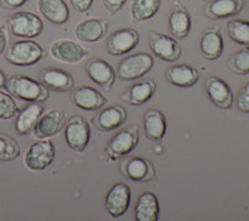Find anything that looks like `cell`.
Listing matches in <instances>:
<instances>
[{"label": "cell", "mask_w": 249, "mask_h": 221, "mask_svg": "<svg viewBox=\"0 0 249 221\" xmlns=\"http://www.w3.org/2000/svg\"><path fill=\"white\" fill-rule=\"evenodd\" d=\"M4 87L10 95L28 102H44L49 97V90L43 83L24 75L8 79Z\"/></svg>", "instance_id": "cell-1"}, {"label": "cell", "mask_w": 249, "mask_h": 221, "mask_svg": "<svg viewBox=\"0 0 249 221\" xmlns=\"http://www.w3.org/2000/svg\"><path fill=\"white\" fill-rule=\"evenodd\" d=\"M155 60L147 52H137L127 56L117 66L116 77L120 81H135L152 70Z\"/></svg>", "instance_id": "cell-2"}, {"label": "cell", "mask_w": 249, "mask_h": 221, "mask_svg": "<svg viewBox=\"0 0 249 221\" xmlns=\"http://www.w3.org/2000/svg\"><path fill=\"white\" fill-rule=\"evenodd\" d=\"M56 157V149L50 139H40L29 147L25 154V167L31 172H43L50 167Z\"/></svg>", "instance_id": "cell-3"}, {"label": "cell", "mask_w": 249, "mask_h": 221, "mask_svg": "<svg viewBox=\"0 0 249 221\" xmlns=\"http://www.w3.org/2000/svg\"><path fill=\"white\" fill-rule=\"evenodd\" d=\"M43 47L31 40H20L6 51V61L15 66H31L43 59Z\"/></svg>", "instance_id": "cell-4"}, {"label": "cell", "mask_w": 249, "mask_h": 221, "mask_svg": "<svg viewBox=\"0 0 249 221\" xmlns=\"http://www.w3.org/2000/svg\"><path fill=\"white\" fill-rule=\"evenodd\" d=\"M9 30L13 35L24 39H33L41 34L43 20L36 14L29 12H18L8 17Z\"/></svg>", "instance_id": "cell-5"}, {"label": "cell", "mask_w": 249, "mask_h": 221, "mask_svg": "<svg viewBox=\"0 0 249 221\" xmlns=\"http://www.w3.org/2000/svg\"><path fill=\"white\" fill-rule=\"evenodd\" d=\"M65 141L71 150L84 153L90 142V125L82 116H72L65 123Z\"/></svg>", "instance_id": "cell-6"}, {"label": "cell", "mask_w": 249, "mask_h": 221, "mask_svg": "<svg viewBox=\"0 0 249 221\" xmlns=\"http://www.w3.org/2000/svg\"><path fill=\"white\" fill-rule=\"evenodd\" d=\"M140 141L139 127L137 126H130L124 129L119 130L110 143L106 147V153L111 160L122 158L131 153L137 147Z\"/></svg>", "instance_id": "cell-7"}, {"label": "cell", "mask_w": 249, "mask_h": 221, "mask_svg": "<svg viewBox=\"0 0 249 221\" xmlns=\"http://www.w3.org/2000/svg\"><path fill=\"white\" fill-rule=\"evenodd\" d=\"M120 170L122 175L133 182L148 183L156 178V169L152 163L141 157H132L122 160Z\"/></svg>", "instance_id": "cell-8"}, {"label": "cell", "mask_w": 249, "mask_h": 221, "mask_svg": "<svg viewBox=\"0 0 249 221\" xmlns=\"http://www.w3.org/2000/svg\"><path fill=\"white\" fill-rule=\"evenodd\" d=\"M66 123V114L61 108H51L46 113L40 116L34 128V134L39 139L51 138L64 129Z\"/></svg>", "instance_id": "cell-9"}, {"label": "cell", "mask_w": 249, "mask_h": 221, "mask_svg": "<svg viewBox=\"0 0 249 221\" xmlns=\"http://www.w3.org/2000/svg\"><path fill=\"white\" fill-rule=\"evenodd\" d=\"M131 203L130 187L124 183H116L110 188L105 198V207L111 218L117 219L128 210Z\"/></svg>", "instance_id": "cell-10"}, {"label": "cell", "mask_w": 249, "mask_h": 221, "mask_svg": "<svg viewBox=\"0 0 249 221\" xmlns=\"http://www.w3.org/2000/svg\"><path fill=\"white\" fill-rule=\"evenodd\" d=\"M139 41L140 35L136 30L130 28L120 29L107 39L106 50L112 56H121L136 47Z\"/></svg>", "instance_id": "cell-11"}, {"label": "cell", "mask_w": 249, "mask_h": 221, "mask_svg": "<svg viewBox=\"0 0 249 221\" xmlns=\"http://www.w3.org/2000/svg\"><path fill=\"white\" fill-rule=\"evenodd\" d=\"M150 47L153 54L166 63H173L181 57V46L173 37L160 32H151Z\"/></svg>", "instance_id": "cell-12"}, {"label": "cell", "mask_w": 249, "mask_h": 221, "mask_svg": "<svg viewBox=\"0 0 249 221\" xmlns=\"http://www.w3.org/2000/svg\"><path fill=\"white\" fill-rule=\"evenodd\" d=\"M50 52L53 57L65 63H79L89 55L88 50L75 41L60 39L51 45Z\"/></svg>", "instance_id": "cell-13"}, {"label": "cell", "mask_w": 249, "mask_h": 221, "mask_svg": "<svg viewBox=\"0 0 249 221\" xmlns=\"http://www.w3.org/2000/svg\"><path fill=\"white\" fill-rule=\"evenodd\" d=\"M107 101L101 92L90 86H81L71 92V102L84 110H101Z\"/></svg>", "instance_id": "cell-14"}, {"label": "cell", "mask_w": 249, "mask_h": 221, "mask_svg": "<svg viewBox=\"0 0 249 221\" xmlns=\"http://www.w3.org/2000/svg\"><path fill=\"white\" fill-rule=\"evenodd\" d=\"M40 81L48 90L55 92H69L74 90L75 79L70 72L61 68H44L40 71Z\"/></svg>", "instance_id": "cell-15"}, {"label": "cell", "mask_w": 249, "mask_h": 221, "mask_svg": "<svg viewBox=\"0 0 249 221\" xmlns=\"http://www.w3.org/2000/svg\"><path fill=\"white\" fill-rule=\"evenodd\" d=\"M86 74L93 82L110 91L116 79V72L112 66L102 59H92L86 66Z\"/></svg>", "instance_id": "cell-16"}, {"label": "cell", "mask_w": 249, "mask_h": 221, "mask_svg": "<svg viewBox=\"0 0 249 221\" xmlns=\"http://www.w3.org/2000/svg\"><path fill=\"white\" fill-rule=\"evenodd\" d=\"M206 91L211 102L222 110H230L233 106V92L219 77L211 76L206 81Z\"/></svg>", "instance_id": "cell-17"}, {"label": "cell", "mask_w": 249, "mask_h": 221, "mask_svg": "<svg viewBox=\"0 0 249 221\" xmlns=\"http://www.w3.org/2000/svg\"><path fill=\"white\" fill-rule=\"evenodd\" d=\"M126 118L127 112L122 106H110L93 118V123L102 132H111L121 127Z\"/></svg>", "instance_id": "cell-18"}, {"label": "cell", "mask_w": 249, "mask_h": 221, "mask_svg": "<svg viewBox=\"0 0 249 221\" xmlns=\"http://www.w3.org/2000/svg\"><path fill=\"white\" fill-rule=\"evenodd\" d=\"M107 32V23L101 19H88L77 24L75 28V36L82 43L93 44L105 36Z\"/></svg>", "instance_id": "cell-19"}, {"label": "cell", "mask_w": 249, "mask_h": 221, "mask_svg": "<svg viewBox=\"0 0 249 221\" xmlns=\"http://www.w3.org/2000/svg\"><path fill=\"white\" fill-rule=\"evenodd\" d=\"M143 129L151 142H160L163 138L167 130V122L161 110L151 108L146 112L143 117Z\"/></svg>", "instance_id": "cell-20"}, {"label": "cell", "mask_w": 249, "mask_h": 221, "mask_svg": "<svg viewBox=\"0 0 249 221\" xmlns=\"http://www.w3.org/2000/svg\"><path fill=\"white\" fill-rule=\"evenodd\" d=\"M37 9L46 20L56 25L65 24L70 16L65 0H37Z\"/></svg>", "instance_id": "cell-21"}, {"label": "cell", "mask_w": 249, "mask_h": 221, "mask_svg": "<svg viewBox=\"0 0 249 221\" xmlns=\"http://www.w3.org/2000/svg\"><path fill=\"white\" fill-rule=\"evenodd\" d=\"M199 74L195 67L190 65L171 66L166 72V79L173 86L182 88L192 87L198 82Z\"/></svg>", "instance_id": "cell-22"}, {"label": "cell", "mask_w": 249, "mask_h": 221, "mask_svg": "<svg viewBox=\"0 0 249 221\" xmlns=\"http://www.w3.org/2000/svg\"><path fill=\"white\" fill-rule=\"evenodd\" d=\"M160 218L159 199L151 191L141 194L135 206V219L137 221H157Z\"/></svg>", "instance_id": "cell-23"}, {"label": "cell", "mask_w": 249, "mask_h": 221, "mask_svg": "<svg viewBox=\"0 0 249 221\" xmlns=\"http://www.w3.org/2000/svg\"><path fill=\"white\" fill-rule=\"evenodd\" d=\"M44 113L43 105L40 102H33L26 106L18 116L15 121V129L19 134L25 136V134L31 133L39 121L40 116Z\"/></svg>", "instance_id": "cell-24"}, {"label": "cell", "mask_w": 249, "mask_h": 221, "mask_svg": "<svg viewBox=\"0 0 249 221\" xmlns=\"http://www.w3.org/2000/svg\"><path fill=\"white\" fill-rule=\"evenodd\" d=\"M201 54L204 59L214 61L223 52V37L217 29L207 30L201 37L199 43Z\"/></svg>", "instance_id": "cell-25"}, {"label": "cell", "mask_w": 249, "mask_h": 221, "mask_svg": "<svg viewBox=\"0 0 249 221\" xmlns=\"http://www.w3.org/2000/svg\"><path fill=\"white\" fill-rule=\"evenodd\" d=\"M171 34L176 39H184L191 32V15L186 8L177 5L172 9L168 17Z\"/></svg>", "instance_id": "cell-26"}, {"label": "cell", "mask_w": 249, "mask_h": 221, "mask_svg": "<svg viewBox=\"0 0 249 221\" xmlns=\"http://www.w3.org/2000/svg\"><path fill=\"white\" fill-rule=\"evenodd\" d=\"M243 6V0H213L207 8V13L214 19H226L239 14Z\"/></svg>", "instance_id": "cell-27"}, {"label": "cell", "mask_w": 249, "mask_h": 221, "mask_svg": "<svg viewBox=\"0 0 249 221\" xmlns=\"http://www.w3.org/2000/svg\"><path fill=\"white\" fill-rule=\"evenodd\" d=\"M157 85L153 79H144L131 86L126 99L132 106H141L148 102L156 92Z\"/></svg>", "instance_id": "cell-28"}, {"label": "cell", "mask_w": 249, "mask_h": 221, "mask_svg": "<svg viewBox=\"0 0 249 221\" xmlns=\"http://www.w3.org/2000/svg\"><path fill=\"white\" fill-rule=\"evenodd\" d=\"M161 0H133L131 4V17L133 21H144L155 16L160 10Z\"/></svg>", "instance_id": "cell-29"}, {"label": "cell", "mask_w": 249, "mask_h": 221, "mask_svg": "<svg viewBox=\"0 0 249 221\" xmlns=\"http://www.w3.org/2000/svg\"><path fill=\"white\" fill-rule=\"evenodd\" d=\"M228 34L234 43L249 46V21L246 20H231L227 24Z\"/></svg>", "instance_id": "cell-30"}, {"label": "cell", "mask_w": 249, "mask_h": 221, "mask_svg": "<svg viewBox=\"0 0 249 221\" xmlns=\"http://www.w3.org/2000/svg\"><path fill=\"white\" fill-rule=\"evenodd\" d=\"M21 150L13 137L0 133V162H12L19 158Z\"/></svg>", "instance_id": "cell-31"}, {"label": "cell", "mask_w": 249, "mask_h": 221, "mask_svg": "<svg viewBox=\"0 0 249 221\" xmlns=\"http://www.w3.org/2000/svg\"><path fill=\"white\" fill-rule=\"evenodd\" d=\"M228 67L234 74H249V46L246 48H242L231 56V59L228 60Z\"/></svg>", "instance_id": "cell-32"}, {"label": "cell", "mask_w": 249, "mask_h": 221, "mask_svg": "<svg viewBox=\"0 0 249 221\" xmlns=\"http://www.w3.org/2000/svg\"><path fill=\"white\" fill-rule=\"evenodd\" d=\"M19 113V107L12 96L0 91V119H10Z\"/></svg>", "instance_id": "cell-33"}, {"label": "cell", "mask_w": 249, "mask_h": 221, "mask_svg": "<svg viewBox=\"0 0 249 221\" xmlns=\"http://www.w3.org/2000/svg\"><path fill=\"white\" fill-rule=\"evenodd\" d=\"M238 110L243 113H249V81L242 87L237 98Z\"/></svg>", "instance_id": "cell-34"}, {"label": "cell", "mask_w": 249, "mask_h": 221, "mask_svg": "<svg viewBox=\"0 0 249 221\" xmlns=\"http://www.w3.org/2000/svg\"><path fill=\"white\" fill-rule=\"evenodd\" d=\"M70 3L74 10H76L80 14H84V13H88L90 10L93 0H70Z\"/></svg>", "instance_id": "cell-35"}, {"label": "cell", "mask_w": 249, "mask_h": 221, "mask_svg": "<svg viewBox=\"0 0 249 221\" xmlns=\"http://www.w3.org/2000/svg\"><path fill=\"white\" fill-rule=\"evenodd\" d=\"M127 0H104L106 8L110 10L111 14H117L122 9V6L126 4Z\"/></svg>", "instance_id": "cell-36"}, {"label": "cell", "mask_w": 249, "mask_h": 221, "mask_svg": "<svg viewBox=\"0 0 249 221\" xmlns=\"http://www.w3.org/2000/svg\"><path fill=\"white\" fill-rule=\"evenodd\" d=\"M29 0H0V6L4 9H18Z\"/></svg>", "instance_id": "cell-37"}, {"label": "cell", "mask_w": 249, "mask_h": 221, "mask_svg": "<svg viewBox=\"0 0 249 221\" xmlns=\"http://www.w3.org/2000/svg\"><path fill=\"white\" fill-rule=\"evenodd\" d=\"M6 48V35L3 29L0 28V56L3 55Z\"/></svg>", "instance_id": "cell-38"}, {"label": "cell", "mask_w": 249, "mask_h": 221, "mask_svg": "<svg viewBox=\"0 0 249 221\" xmlns=\"http://www.w3.org/2000/svg\"><path fill=\"white\" fill-rule=\"evenodd\" d=\"M5 83H6L5 75H4L3 71H0V88L4 87V86H5Z\"/></svg>", "instance_id": "cell-39"}]
</instances>
